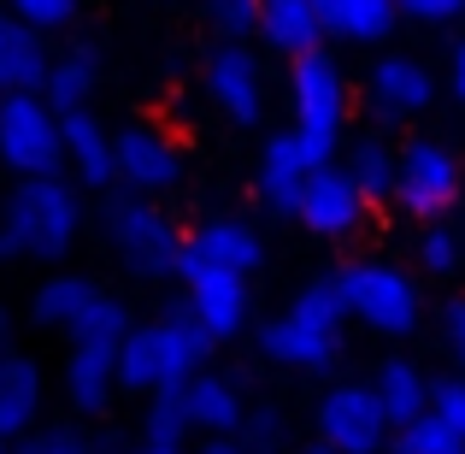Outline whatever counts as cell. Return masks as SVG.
<instances>
[{"mask_svg": "<svg viewBox=\"0 0 465 454\" xmlns=\"http://www.w3.org/2000/svg\"><path fill=\"white\" fill-rule=\"evenodd\" d=\"M395 154L401 148H389L383 136H360L348 148V159H341V171H348L353 183H360V195L365 201H395Z\"/></svg>", "mask_w": 465, "mask_h": 454, "instance_id": "4316f807", "label": "cell"}, {"mask_svg": "<svg viewBox=\"0 0 465 454\" xmlns=\"http://www.w3.org/2000/svg\"><path fill=\"white\" fill-rule=\"evenodd\" d=\"M365 213H371V201L360 195V183H353L348 171L336 166V159H330V166H312V171H307V189H301L295 218L312 230V237L341 242V237H353V230L365 225Z\"/></svg>", "mask_w": 465, "mask_h": 454, "instance_id": "7c38bea8", "label": "cell"}, {"mask_svg": "<svg viewBox=\"0 0 465 454\" xmlns=\"http://www.w3.org/2000/svg\"><path fill=\"white\" fill-rule=\"evenodd\" d=\"M0 166L12 177H59L65 142L42 95H0Z\"/></svg>", "mask_w": 465, "mask_h": 454, "instance_id": "8992f818", "label": "cell"}, {"mask_svg": "<svg viewBox=\"0 0 465 454\" xmlns=\"http://www.w3.org/2000/svg\"><path fill=\"white\" fill-rule=\"evenodd\" d=\"M401 18H419V24H448L465 12V0H395Z\"/></svg>", "mask_w": 465, "mask_h": 454, "instance_id": "8d00e7d4", "label": "cell"}, {"mask_svg": "<svg viewBox=\"0 0 465 454\" xmlns=\"http://www.w3.org/2000/svg\"><path fill=\"white\" fill-rule=\"evenodd\" d=\"M460 201V159L442 142H407L395 154V207L407 218H442Z\"/></svg>", "mask_w": 465, "mask_h": 454, "instance_id": "ba28073f", "label": "cell"}, {"mask_svg": "<svg viewBox=\"0 0 465 454\" xmlns=\"http://www.w3.org/2000/svg\"><path fill=\"white\" fill-rule=\"evenodd\" d=\"M47 66H54V54H47L42 30H30L0 6V95H42Z\"/></svg>", "mask_w": 465, "mask_h": 454, "instance_id": "ac0fdd59", "label": "cell"}, {"mask_svg": "<svg viewBox=\"0 0 465 454\" xmlns=\"http://www.w3.org/2000/svg\"><path fill=\"white\" fill-rule=\"evenodd\" d=\"M183 266H224V272L253 277L265 266V242L248 218L218 213V218H201V225L183 237Z\"/></svg>", "mask_w": 465, "mask_h": 454, "instance_id": "4fadbf2b", "label": "cell"}, {"mask_svg": "<svg viewBox=\"0 0 465 454\" xmlns=\"http://www.w3.org/2000/svg\"><path fill=\"white\" fill-rule=\"evenodd\" d=\"M419 266L424 272H436V277H448L460 266V242H454V230H424V242H419Z\"/></svg>", "mask_w": 465, "mask_h": 454, "instance_id": "d590c367", "label": "cell"}, {"mask_svg": "<svg viewBox=\"0 0 465 454\" xmlns=\"http://www.w3.org/2000/svg\"><path fill=\"white\" fill-rule=\"evenodd\" d=\"M101 230H106V242H113L118 266H124L136 284H165V277H177V266H183V230L159 213V201L130 195V189H106Z\"/></svg>", "mask_w": 465, "mask_h": 454, "instance_id": "7a4b0ae2", "label": "cell"}, {"mask_svg": "<svg viewBox=\"0 0 465 454\" xmlns=\"http://www.w3.org/2000/svg\"><path fill=\"white\" fill-rule=\"evenodd\" d=\"M371 389H377V401H383L389 425H407V419H419V413H430V378L412 360H383L377 378H371Z\"/></svg>", "mask_w": 465, "mask_h": 454, "instance_id": "d4e9b609", "label": "cell"}, {"mask_svg": "<svg viewBox=\"0 0 465 454\" xmlns=\"http://www.w3.org/2000/svg\"><path fill=\"white\" fill-rule=\"evenodd\" d=\"M59 384H65V401L77 419H106L118 401V348L113 342H71Z\"/></svg>", "mask_w": 465, "mask_h": 454, "instance_id": "5bb4252c", "label": "cell"}, {"mask_svg": "<svg viewBox=\"0 0 465 454\" xmlns=\"http://www.w3.org/2000/svg\"><path fill=\"white\" fill-rule=\"evenodd\" d=\"M113 171H118V189L159 201L165 189H177V183H183V148L159 125L142 118V125H124L113 136Z\"/></svg>", "mask_w": 465, "mask_h": 454, "instance_id": "9c48e42d", "label": "cell"}, {"mask_svg": "<svg viewBox=\"0 0 465 454\" xmlns=\"http://www.w3.org/2000/svg\"><path fill=\"white\" fill-rule=\"evenodd\" d=\"M59 142H65V166H71V177H77L83 189H94V195L118 189V171H113V130H106L101 118L89 113V106L59 118Z\"/></svg>", "mask_w": 465, "mask_h": 454, "instance_id": "2e32d148", "label": "cell"}, {"mask_svg": "<svg viewBox=\"0 0 465 454\" xmlns=\"http://www.w3.org/2000/svg\"><path fill=\"white\" fill-rule=\"evenodd\" d=\"M389 413L383 401H377L371 384H336L318 396L312 408V437L318 443H330L336 454H383L389 449Z\"/></svg>", "mask_w": 465, "mask_h": 454, "instance_id": "52a82bcc", "label": "cell"}, {"mask_svg": "<svg viewBox=\"0 0 465 454\" xmlns=\"http://www.w3.org/2000/svg\"><path fill=\"white\" fill-rule=\"evenodd\" d=\"M0 218L12 225L24 260H42L59 266L71 248H77V230H83V201L65 177H18L0 207Z\"/></svg>", "mask_w": 465, "mask_h": 454, "instance_id": "3957f363", "label": "cell"}, {"mask_svg": "<svg viewBox=\"0 0 465 454\" xmlns=\"http://www.w3.org/2000/svg\"><path fill=\"white\" fill-rule=\"evenodd\" d=\"M130 325H136V313H130V307L118 301V296L94 289L89 307H83V313L71 318V330H65V337H71V342H113V348H118V342L130 337Z\"/></svg>", "mask_w": 465, "mask_h": 454, "instance_id": "83f0119b", "label": "cell"}, {"mask_svg": "<svg viewBox=\"0 0 465 454\" xmlns=\"http://www.w3.org/2000/svg\"><path fill=\"white\" fill-rule=\"evenodd\" d=\"M371 113L383 118H407V113H424L430 106V95H436V77L419 66V59H407V54H389V59H377L371 66Z\"/></svg>", "mask_w": 465, "mask_h": 454, "instance_id": "ffe728a7", "label": "cell"}, {"mask_svg": "<svg viewBox=\"0 0 465 454\" xmlns=\"http://www.w3.org/2000/svg\"><path fill=\"white\" fill-rule=\"evenodd\" d=\"M6 454H94V443H89L83 425H35V431H24Z\"/></svg>", "mask_w": 465, "mask_h": 454, "instance_id": "d6a6232c", "label": "cell"}, {"mask_svg": "<svg viewBox=\"0 0 465 454\" xmlns=\"http://www.w3.org/2000/svg\"><path fill=\"white\" fill-rule=\"evenodd\" d=\"M194 454H248V449H242L236 437H206V443L194 449Z\"/></svg>", "mask_w": 465, "mask_h": 454, "instance_id": "60d3db41", "label": "cell"}, {"mask_svg": "<svg viewBox=\"0 0 465 454\" xmlns=\"http://www.w3.org/2000/svg\"><path fill=\"white\" fill-rule=\"evenodd\" d=\"M236 443L248 449V454H283V443H289V419H283V408H277V401H260V408H248V413H242Z\"/></svg>", "mask_w": 465, "mask_h": 454, "instance_id": "4dcf8cb0", "label": "cell"}, {"mask_svg": "<svg viewBox=\"0 0 465 454\" xmlns=\"http://www.w3.org/2000/svg\"><path fill=\"white\" fill-rule=\"evenodd\" d=\"M260 354L289 372H330L341 360V330H318L295 313H277L260 325Z\"/></svg>", "mask_w": 465, "mask_h": 454, "instance_id": "9a60e30c", "label": "cell"}, {"mask_svg": "<svg viewBox=\"0 0 465 454\" xmlns=\"http://www.w3.org/2000/svg\"><path fill=\"white\" fill-rule=\"evenodd\" d=\"M430 413L448 425V431L465 437V372L460 378H436L430 384Z\"/></svg>", "mask_w": 465, "mask_h": 454, "instance_id": "e575fe53", "label": "cell"}, {"mask_svg": "<svg viewBox=\"0 0 465 454\" xmlns=\"http://www.w3.org/2000/svg\"><path fill=\"white\" fill-rule=\"evenodd\" d=\"M213 354H218V337L177 296L159 318H136L130 337L118 342V396L148 401L159 389H183L194 372H206Z\"/></svg>", "mask_w": 465, "mask_h": 454, "instance_id": "6da1fadb", "label": "cell"}, {"mask_svg": "<svg viewBox=\"0 0 465 454\" xmlns=\"http://www.w3.org/2000/svg\"><path fill=\"white\" fill-rule=\"evenodd\" d=\"M142 443H153V449H183V443H189L183 389H159V396L142 401Z\"/></svg>", "mask_w": 465, "mask_h": 454, "instance_id": "f1b7e54d", "label": "cell"}, {"mask_svg": "<svg viewBox=\"0 0 465 454\" xmlns=\"http://www.w3.org/2000/svg\"><path fill=\"white\" fill-rule=\"evenodd\" d=\"M383 454H465V437L448 431L436 413H419V419H407V425L389 431V449Z\"/></svg>", "mask_w": 465, "mask_h": 454, "instance_id": "f546056e", "label": "cell"}, {"mask_svg": "<svg viewBox=\"0 0 465 454\" xmlns=\"http://www.w3.org/2000/svg\"><path fill=\"white\" fill-rule=\"evenodd\" d=\"M6 12L47 35V30H65V24L77 18V0H6Z\"/></svg>", "mask_w": 465, "mask_h": 454, "instance_id": "836d02e7", "label": "cell"}, {"mask_svg": "<svg viewBox=\"0 0 465 454\" xmlns=\"http://www.w3.org/2000/svg\"><path fill=\"white\" fill-rule=\"evenodd\" d=\"M18 348V318H12V307L0 301V354H12Z\"/></svg>", "mask_w": 465, "mask_h": 454, "instance_id": "f35d334b", "label": "cell"}, {"mask_svg": "<svg viewBox=\"0 0 465 454\" xmlns=\"http://www.w3.org/2000/svg\"><path fill=\"white\" fill-rule=\"evenodd\" d=\"M183 413H189V431H206V437H236L242 431V389L218 372H194L183 384Z\"/></svg>", "mask_w": 465, "mask_h": 454, "instance_id": "44dd1931", "label": "cell"}, {"mask_svg": "<svg viewBox=\"0 0 465 454\" xmlns=\"http://www.w3.org/2000/svg\"><path fill=\"white\" fill-rule=\"evenodd\" d=\"M113 454H183V449H153V443H136V449H113Z\"/></svg>", "mask_w": 465, "mask_h": 454, "instance_id": "7bdbcfd3", "label": "cell"}, {"mask_svg": "<svg viewBox=\"0 0 465 454\" xmlns=\"http://www.w3.org/2000/svg\"><path fill=\"white\" fill-rule=\"evenodd\" d=\"M206 95L230 125H260L265 118V66L248 42H218L206 54Z\"/></svg>", "mask_w": 465, "mask_h": 454, "instance_id": "30bf717a", "label": "cell"}, {"mask_svg": "<svg viewBox=\"0 0 465 454\" xmlns=\"http://www.w3.org/2000/svg\"><path fill=\"white\" fill-rule=\"evenodd\" d=\"M94 296V277H83V272H54V277H42L35 284V296H30V325H42V330H71V318L89 307Z\"/></svg>", "mask_w": 465, "mask_h": 454, "instance_id": "484cf974", "label": "cell"}, {"mask_svg": "<svg viewBox=\"0 0 465 454\" xmlns=\"http://www.w3.org/2000/svg\"><path fill=\"white\" fill-rule=\"evenodd\" d=\"M336 289H341V301H348V318L371 325L377 337H407V330H419V284H412L401 266L348 260L336 272Z\"/></svg>", "mask_w": 465, "mask_h": 454, "instance_id": "5b68a950", "label": "cell"}, {"mask_svg": "<svg viewBox=\"0 0 465 454\" xmlns=\"http://www.w3.org/2000/svg\"><path fill=\"white\" fill-rule=\"evenodd\" d=\"M177 277H183V301L194 307V318H201L218 342L248 330L253 289H248L242 272H224V266H177Z\"/></svg>", "mask_w": 465, "mask_h": 454, "instance_id": "8fae6325", "label": "cell"}, {"mask_svg": "<svg viewBox=\"0 0 465 454\" xmlns=\"http://www.w3.org/2000/svg\"><path fill=\"white\" fill-rule=\"evenodd\" d=\"M42 366L24 348L0 354V443H18L24 431L42 425Z\"/></svg>", "mask_w": 465, "mask_h": 454, "instance_id": "d6986e66", "label": "cell"}, {"mask_svg": "<svg viewBox=\"0 0 465 454\" xmlns=\"http://www.w3.org/2000/svg\"><path fill=\"white\" fill-rule=\"evenodd\" d=\"M442 337H448V348H454V360H460V372H465V301H448L442 307Z\"/></svg>", "mask_w": 465, "mask_h": 454, "instance_id": "74e56055", "label": "cell"}, {"mask_svg": "<svg viewBox=\"0 0 465 454\" xmlns=\"http://www.w3.org/2000/svg\"><path fill=\"white\" fill-rule=\"evenodd\" d=\"M94 83H101V47H94V42H77L65 59H54V66H47L42 101L54 106V118L83 113V106L94 101Z\"/></svg>", "mask_w": 465, "mask_h": 454, "instance_id": "603a6c76", "label": "cell"}, {"mask_svg": "<svg viewBox=\"0 0 465 454\" xmlns=\"http://www.w3.org/2000/svg\"><path fill=\"white\" fill-rule=\"evenodd\" d=\"M289 113H295V136L312 166H330L341 148V125H348V77H341L336 54L312 47V54L289 59Z\"/></svg>", "mask_w": 465, "mask_h": 454, "instance_id": "277c9868", "label": "cell"}, {"mask_svg": "<svg viewBox=\"0 0 465 454\" xmlns=\"http://www.w3.org/2000/svg\"><path fill=\"white\" fill-rule=\"evenodd\" d=\"M260 35L283 59H301L312 47H324V24H318L312 0H260Z\"/></svg>", "mask_w": 465, "mask_h": 454, "instance_id": "7402d4cb", "label": "cell"}, {"mask_svg": "<svg viewBox=\"0 0 465 454\" xmlns=\"http://www.w3.org/2000/svg\"><path fill=\"white\" fill-rule=\"evenodd\" d=\"M6 260H24V248H18V237H12V225L0 218V266Z\"/></svg>", "mask_w": 465, "mask_h": 454, "instance_id": "ab89813d", "label": "cell"}, {"mask_svg": "<svg viewBox=\"0 0 465 454\" xmlns=\"http://www.w3.org/2000/svg\"><path fill=\"white\" fill-rule=\"evenodd\" d=\"M6 449H12V443H0V454H6Z\"/></svg>", "mask_w": 465, "mask_h": 454, "instance_id": "f6af8a7d", "label": "cell"}, {"mask_svg": "<svg viewBox=\"0 0 465 454\" xmlns=\"http://www.w3.org/2000/svg\"><path fill=\"white\" fill-rule=\"evenodd\" d=\"M307 171H312V159L301 148V136L295 130H277V136H265V148H260V177H253V189H260V201L272 207V213L295 218L301 189H307Z\"/></svg>", "mask_w": 465, "mask_h": 454, "instance_id": "e0dca14e", "label": "cell"}, {"mask_svg": "<svg viewBox=\"0 0 465 454\" xmlns=\"http://www.w3.org/2000/svg\"><path fill=\"white\" fill-rule=\"evenodd\" d=\"M454 95L465 101V47H454Z\"/></svg>", "mask_w": 465, "mask_h": 454, "instance_id": "b9f144b4", "label": "cell"}, {"mask_svg": "<svg viewBox=\"0 0 465 454\" xmlns=\"http://www.w3.org/2000/svg\"><path fill=\"white\" fill-rule=\"evenodd\" d=\"M289 454H336V449H330V443H318V437H312V443H301V449H289Z\"/></svg>", "mask_w": 465, "mask_h": 454, "instance_id": "ee69618b", "label": "cell"}, {"mask_svg": "<svg viewBox=\"0 0 465 454\" xmlns=\"http://www.w3.org/2000/svg\"><path fill=\"white\" fill-rule=\"evenodd\" d=\"M206 12V30L218 35V42H248V35H260V0H201Z\"/></svg>", "mask_w": 465, "mask_h": 454, "instance_id": "1f68e13d", "label": "cell"}, {"mask_svg": "<svg viewBox=\"0 0 465 454\" xmlns=\"http://www.w3.org/2000/svg\"><path fill=\"white\" fill-rule=\"evenodd\" d=\"M318 6V24H324V35H336V42H383L389 30L401 24V6L395 0H312Z\"/></svg>", "mask_w": 465, "mask_h": 454, "instance_id": "cb8c5ba5", "label": "cell"}]
</instances>
